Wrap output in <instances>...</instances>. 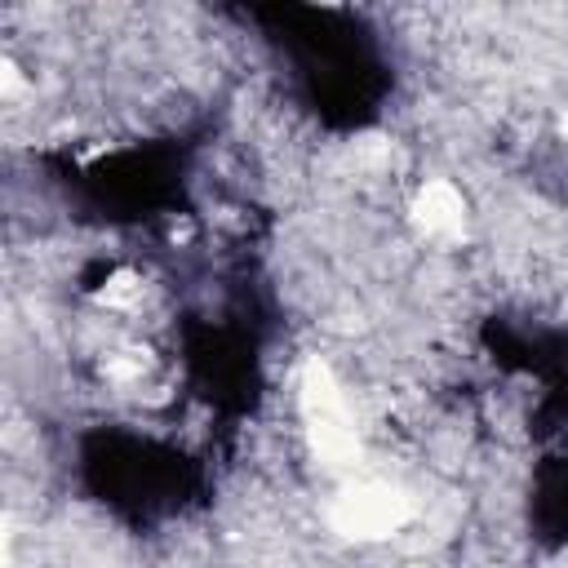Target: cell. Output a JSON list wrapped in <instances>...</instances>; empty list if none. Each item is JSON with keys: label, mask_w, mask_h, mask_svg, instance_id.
<instances>
[{"label": "cell", "mask_w": 568, "mask_h": 568, "mask_svg": "<svg viewBox=\"0 0 568 568\" xmlns=\"http://www.w3.org/2000/svg\"><path fill=\"white\" fill-rule=\"evenodd\" d=\"M408 519H413L408 493L399 484L373 479V475H346L328 506V524L351 541H386Z\"/></svg>", "instance_id": "cell-1"}, {"label": "cell", "mask_w": 568, "mask_h": 568, "mask_svg": "<svg viewBox=\"0 0 568 568\" xmlns=\"http://www.w3.org/2000/svg\"><path fill=\"white\" fill-rule=\"evenodd\" d=\"M408 226L417 231V240L435 244V248H453L466 240L470 231V200L457 182L448 178H426L417 182L413 200H408Z\"/></svg>", "instance_id": "cell-2"}, {"label": "cell", "mask_w": 568, "mask_h": 568, "mask_svg": "<svg viewBox=\"0 0 568 568\" xmlns=\"http://www.w3.org/2000/svg\"><path fill=\"white\" fill-rule=\"evenodd\" d=\"M559 138H564V142H568V111H564V115H559Z\"/></svg>", "instance_id": "cell-3"}]
</instances>
